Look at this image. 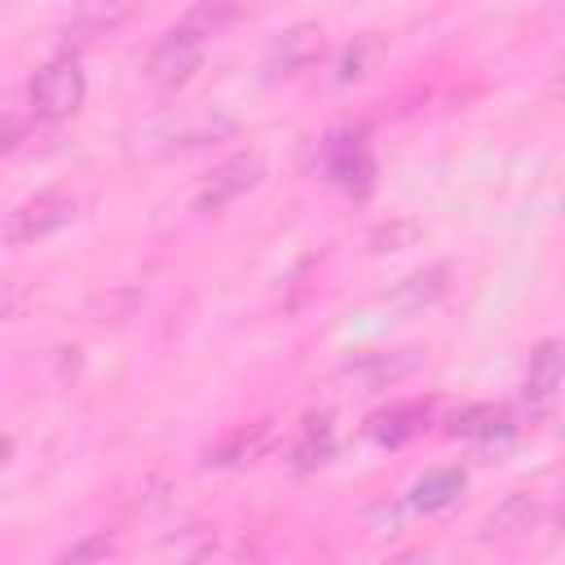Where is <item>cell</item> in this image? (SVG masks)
Instances as JSON below:
<instances>
[{"label":"cell","mask_w":565,"mask_h":565,"mask_svg":"<svg viewBox=\"0 0 565 565\" xmlns=\"http://www.w3.org/2000/svg\"><path fill=\"white\" fill-rule=\"evenodd\" d=\"M327 455H331V428H327V419H318V428L313 424L305 428L300 446L291 450V463L296 468H318V463H327Z\"/></svg>","instance_id":"2e32d148"},{"label":"cell","mask_w":565,"mask_h":565,"mask_svg":"<svg viewBox=\"0 0 565 565\" xmlns=\"http://www.w3.org/2000/svg\"><path fill=\"white\" fill-rule=\"evenodd\" d=\"M274 446V419H256V424H238L230 428L212 450H207V463L216 468H234V463H252L260 459L265 450Z\"/></svg>","instance_id":"30bf717a"},{"label":"cell","mask_w":565,"mask_h":565,"mask_svg":"<svg viewBox=\"0 0 565 565\" xmlns=\"http://www.w3.org/2000/svg\"><path fill=\"white\" fill-rule=\"evenodd\" d=\"M225 132H234V119L221 115L216 106H181L177 115L154 124V137L163 146H207V141H216Z\"/></svg>","instance_id":"8992f818"},{"label":"cell","mask_w":565,"mask_h":565,"mask_svg":"<svg viewBox=\"0 0 565 565\" xmlns=\"http://www.w3.org/2000/svg\"><path fill=\"white\" fill-rule=\"evenodd\" d=\"M446 287H450V265H446V260H433V265H424V269L397 278V282L384 291V300H388L393 309H402V313H419V309H428L433 300H441Z\"/></svg>","instance_id":"ba28073f"},{"label":"cell","mask_w":565,"mask_h":565,"mask_svg":"<svg viewBox=\"0 0 565 565\" xmlns=\"http://www.w3.org/2000/svg\"><path fill=\"white\" fill-rule=\"evenodd\" d=\"M463 494V472L459 468H428L411 486V508L415 512H441Z\"/></svg>","instance_id":"4fadbf2b"},{"label":"cell","mask_w":565,"mask_h":565,"mask_svg":"<svg viewBox=\"0 0 565 565\" xmlns=\"http://www.w3.org/2000/svg\"><path fill=\"white\" fill-rule=\"evenodd\" d=\"M424 349H388V353H362L340 371V384L353 393H380L397 380H406L411 371H419Z\"/></svg>","instance_id":"5b68a950"},{"label":"cell","mask_w":565,"mask_h":565,"mask_svg":"<svg viewBox=\"0 0 565 565\" xmlns=\"http://www.w3.org/2000/svg\"><path fill=\"white\" fill-rule=\"evenodd\" d=\"M75 216H79V199L71 190H40L9 212L4 238L9 243H35V238H49L53 230L71 225Z\"/></svg>","instance_id":"7a4b0ae2"},{"label":"cell","mask_w":565,"mask_h":565,"mask_svg":"<svg viewBox=\"0 0 565 565\" xmlns=\"http://www.w3.org/2000/svg\"><path fill=\"white\" fill-rule=\"evenodd\" d=\"M556 388H561V340H543L530 353V366H525V397L530 402H552Z\"/></svg>","instance_id":"5bb4252c"},{"label":"cell","mask_w":565,"mask_h":565,"mask_svg":"<svg viewBox=\"0 0 565 565\" xmlns=\"http://www.w3.org/2000/svg\"><path fill=\"white\" fill-rule=\"evenodd\" d=\"M260 177H265V159H260L256 150L230 154L225 163H216V168L203 177V185H199V194H194V212L212 216V212L230 207V203H234V199H243Z\"/></svg>","instance_id":"277c9868"},{"label":"cell","mask_w":565,"mask_h":565,"mask_svg":"<svg viewBox=\"0 0 565 565\" xmlns=\"http://www.w3.org/2000/svg\"><path fill=\"white\" fill-rule=\"evenodd\" d=\"M366 49H371V44H358V49L349 44V49H344V57H340V71H335L344 84H349V79H358V75H366V71H362V66H366Z\"/></svg>","instance_id":"ffe728a7"},{"label":"cell","mask_w":565,"mask_h":565,"mask_svg":"<svg viewBox=\"0 0 565 565\" xmlns=\"http://www.w3.org/2000/svg\"><path fill=\"white\" fill-rule=\"evenodd\" d=\"M84 93H88V79L79 71V62L71 53H57L49 57L35 75H31V88H26V102H31V115L35 119H71L79 106H84Z\"/></svg>","instance_id":"6da1fadb"},{"label":"cell","mask_w":565,"mask_h":565,"mask_svg":"<svg viewBox=\"0 0 565 565\" xmlns=\"http://www.w3.org/2000/svg\"><path fill=\"white\" fill-rule=\"evenodd\" d=\"M26 141V119L22 115H0V154L18 150Z\"/></svg>","instance_id":"d6986e66"},{"label":"cell","mask_w":565,"mask_h":565,"mask_svg":"<svg viewBox=\"0 0 565 565\" xmlns=\"http://www.w3.org/2000/svg\"><path fill=\"white\" fill-rule=\"evenodd\" d=\"M230 18H234V4H230V0H203V4H194V9L185 13V22H190L199 35H216Z\"/></svg>","instance_id":"e0dca14e"},{"label":"cell","mask_w":565,"mask_h":565,"mask_svg":"<svg viewBox=\"0 0 565 565\" xmlns=\"http://www.w3.org/2000/svg\"><path fill=\"white\" fill-rule=\"evenodd\" d=\"M322 168H327V177L331 181H340V185H366L371 181V154H366V146H362V137L358 132H335V137H327V146H322Z\"/></svg>","instance_id":"9c48e42d"},{"label":"cell","mask_w":565,"mask_h":565,"mask_svg":"<svg viewBox=\"0 0 565 565\" xmlns=\"http://www.w3.org/2000/svg\"><path fill=\"white\" fill-rule=\"evenodd\" d=\"M318 53H322V26L318 22H296V26L274 35V44L265 53V71L269 75H296V71L313 66Z\"/></svg>","instance_id":"52a82bcc"},{"label":"cell","mask_w":565,"mask_h":565,"mask_svg":"<svg viewBox=\"0 0 565 565\" xmlns=\"http://www.w3.org/2000/svg\"><path fill=\"white\" fill-rule=\"evenodd\" d=\"M9 459H13V437H4V433H0V468H4Z\"/></svg>","instance_id":"44dd1931"},{"label":"cell","mask_w":565,"mask_h":565,"mask_svg":"<svg viewBox=\"0 0 565 565\" xmlns=\"http://www.w3.org/2000/svg\"><path fill=\"white\" fill-rule=\"evenodd\" d=\"M512 424H508V415L499 411V406H463V411H455L450 415V424H446V433L450 437H468V441H490V437H503Z\"/></svg>","instance_id":"9a60e30c"},{"label":"cell","mask_w":565,"mask_h":565,"mask_svg":"<svg viewBox=\"0 0 565 565\" xmlns=\"http://www.w3.org/2000/svg\"><path fill=\"white\" fill-rule=\"evenodd\" d=\"M203 44H207V35H199L190 22L172 26V31L150 49V57H146V79L159 84V88H181V84L199 71Z\"/></svg>","instance_id":"3957f363"},{"label":"cell","mask_w":565,"mask_h":565,"mask_svg":"<svg viewBox=\"0 0 565 565\" xmlns=\"http://www.w3.org/2000/svg\"><path fill=\"white\" fill-rule=\"evenodd\" d=\"M543 499L539 494H525V490H516V494H508L490 516H486V539H516V534H530L539 521H543Z\"/></svg>","instance_id":"7c38bea8"},{"label":"cell","mask_w":565,"mask_h":565,"mask_svg":"<svg viewBox=\"0 0 565 565\" xmlns=\"http://www.w3.org/2000/svg\"><path fill=\"white\" fill-rule=\"evenodd\" d=\"M110 552H115V539H110V534H93V539H84V543L62 547V561H102V556H110Z\"/></svg>","instance_id":"ac0fdd59"},{"label":"cell","mask_w":565,"mask_h":565,"mask_svg":"<svg viewBox=\"0 0 565 565\" xmlns=\"http://www.w3.org/2000/svg\"><path fill=\"white\" fill-rule=\"evenodd\" d=\"M424 428H428V402H402V406L375 411L366 419V437L380 441V446H402Z\"/></svg>","instance_id":"8fae6325"}]
</instances>
